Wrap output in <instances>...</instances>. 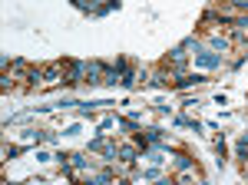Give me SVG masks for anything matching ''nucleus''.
Instances as JSON below:
<instances>
[{
	"mask_svg": "<svg viewBox=\"0 0 248 185\" xmlns=\"http://www.w3.org/2000/svg\"><path fill=\"white\" fill-rule=\"evenodd\" d=\"M175 166L179 169H192V159L189 155H175Z\"/></svg>",
	"mask_w": 248,
	"mask_h": 185,
	"instance_id": "obj_5",
	"label": "nucleus"
},
{
	"mask_svg": "<svg viewBox=\"0 0 248 185\" xmlns=\"http://www.w3.org/2000/svg\"><path fill=\"white\" fill-rule=\"evenodd\" d=\"M209 50H215V53H225V50H229V40H225V37H212V40H209Z\"/></svg>",
	"mask_w": 248,
	"mask_h": 185,
	"instance_id": "obj_2",
	"label": "nucleus"
},
{
	"mask_svg": "<svg viewBox=\"0 0 248 185\" xmlns=\"http://www.w3.org/2000/svg\"><path fill=\"white\" fill-rule=\"evenodd\" d=\"M195 63L205 66V70H215V66H222V56L215 53V50H209V46H199L195 50Z\"/></svg>",
	"mask_w": 248,
	"mask_h": 185,
	"instance_id": "obj_1",
	"label": "nucleus"
},
{
	"mask_svg": "<svg viewBox=\"0 0 248 185\" xmlns=\"http://www.w3.org/2000/svg\"><path fill=\"white\" fill-rule=\"evenodd\" d=\"M119 155H123V162H133V159H136V149L133 146H123V149H119Z\"/></svg>",
	"mask_w": 248,
	"mask_h": 185,
	"instance_id": "obj_4",
	"label": "nucleus"
},
{
	"mask_svg": "<svg viewBox=\"0 0 248 185\" xmlns=\"http://www.w3.org/2000/svg\"><path fill=\"white\" fill-rule=\"evenodd\" d=\"M66 162H70L73 169H86V166H90V159H86V155H66Z\"/></svg>",
	"mask_w": 248,
	"mask_h": 185,
	"instance_id": "obj_3",
	"label": "nucleus"
}]
</instances>
